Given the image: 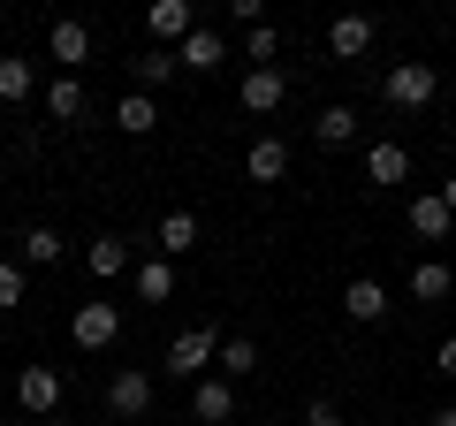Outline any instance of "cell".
Wrapping results in <instances>:
<instances>
[{"label": "cell", "instance_id": "cell-1", "mask_svg": "<svg viewBox=\"0 0 456 426\" xmlns=\"http://www.w3.org/2000/svg\"><path fill=\"white\" fill-rule=\"evenodd\" d=\"M380 99H388L395 115H419V107L441 99V69L434 61H395L388 77H380Z\"/></svg>", "mask_w": 456, "mask_h": 426}, {"label": "cell", "instance_id": "cell-2", "mask_svg": "<svg viewBox=\"0 0 456 426\" xmlns=\"http://www.w3.org/2000/svg\"><path fill=\"white\" fill-rule=\"evenodd\" d=\"M213 358H221V328H183V335H167V381H206Z\"/></svg>", "mask_w": 456, "mask_h": 426}, {"label": "cell", "instance_id": "cell-3", "mask_svg": "<svg viewBox=\"0 0 456 426\" xmlns=\"http://www.w3.org/2000/svg\"><path fill=\"white\" fill-rule=\"evenodd\" d=\"M69 343H77V350H114V343H122V305H107V297L77 305V312H69Z\"/></svg>", "mask_w": 456, "mask_h": 426}, {"label": "cell", "instance_id": "cell-4", "mask_svg": "<svg viewBox=\"0 0 456 426\" xmlns=\"http://www.w3.org/2000/svg\"><path fill=\"white\" fill-rule=\"evenodd\" d=\"M152 411V373L145 365H114L107 373V419H145Z\"/></svg>", "mask_w": 456, "mask_h": 426}, {"label": "cell", "instance_id": "cell-5", "mask_svg": "<svg viewBox=\"0 0 456 426\" xmlns=\"http://www.w3.org/2000/svg\"><path fill=\"white\" fill-rule=\"evenodd\" d=\"M61 396H69V381L53 373V365H23V373H16V404L31 411V419H53Z\"/></svg>", "mask_w": 456, "mask_h": 426}, {"label": "cell", "instance_id": "cell-6", "mask_svg": "<svg viewBox=\"0 0 456 426\" xmlns=\"http://www.w3.org/2000/svg\"><path fill=\"white\" fill-rule=\"evenodd\" d=\"M236 99H244V115H274V107H289V69H244Z\"/></svg>", "mask_w": 456, "mask_h": 426}, {"label": "cell", "instance_id": "cell-7", "mask_svg": "<svg viewBox=\"0 0 456 426\" xmlns=\"http://www.w3.org/2000/svg\"><path fill=\"white\" fill-rule=\"evenodd\" d=\"M145 31H152V46H183V38L198 31V8H191V0H152Z\"/></svg>", "mask_w": 456, "mask_h": 426}, {"label": "cell", "instance_id": "cell-8", "mask_svg": "<svg viewBox=\"0 0 456 426\" xmlns=\"http://www.w3.org/2000/svg\"><path fill=\"white\" fill-rule=\"evenodd\" d=\"M175 61H183V77H213V69L228 61V38L213 31V23H198V31L175 46Z\"/></svg>", "mask_w": 456, "mask_h": 426}, {"label": "cell", "instance_id": "cell-9", "mask_svg": "<svg viewBox=\"0 0 456 426\" xmlns=\"http://www.w3.org/2000/svg\"><path fill=\"white\" fill-rule=\"evenodd\" d=\"M46 53L69 69V77H77V69L92 61V23H84V16H61V23L46 31Z\"/></svg>", "mask_w": 456, "mask_h": 426}, {"label": "cell", "instance_id": "cell-10", "mask_svg": "<svg viewBox=\"0 0 456 426\" xmlns=\"http://www.w3.org/2000/svg\"><path fill=\"white\" fill-rule=\"evenodd\" d=\"M84 266H92L99 282H114V274H137V259H130V236H114V229H99L92 244H84Z\"/></svg>", "mask_w": 456, "mask_h": 426}, {"label": "cell", "instance_id": "cell-11", "mask_svg": "<svg viewBox=\"0 0 456 426\" xmlns=\"http://www.w3.org/2000/svg\"><path fill=\"white\" fill-rule=\"evenodd\" d=\"M191 419L198 426H228L236 419V381H198L191 389Z\"/></svg>", "mask_w": 456, "mask_h": 426}, {"label": "cell", "instance_id": "cell-12", "mask_svg": "<svg viewBox=\"0 0 456 426\" xmlns=\"http://www.w3.org/2000/svg\"><path fill=\"white\" fill-rule=\"evenodd\" d=\"M130 77H137V92H160V84H175L183 77V61H175V46H145V53H130Z\"/></svg>", "mask_w": 456, "mask_h": 426}, {"label": "cell", "instance_id": "cell-13", "mask_svg": "<svg viewBox=\"0 0 456 426\" xmlns=\"http://www.w3.org/2000/svg\"><path fill=\"white\" fill-rule=\"evenodd\" d=\"M327 53H335V61L373 53V16H335V23H327Z\"/></svg>", "mask_w": 456, "mask_h": 426}, {"label": "cell", "instance_id": "cell-14", "mask_svg": "<svg viewBox=\"0 0 456 426\" xmlns=\"http://www.w3.org/2000/svg\"><path fill=\"white\" fill-rule=\"evenodd\" d=\"M114 130H122V137H152V130H160V99L122 92V99H114Z\"/></svg>", "mask_w": 456, "mask_h": 426}, {"label": "cell", "instance_id": "cell-15", "mask_svg": "<svg viewBox=\"0 0 456 426\" xmlns=\"http://www.w3.org/2000/svg\"><path fill=\"white\" fill-rule=\"evenodd\" d=\"M342 312H350L358 328H373V320H388V290H380L373 274H358L350 290H342Z\"/></svg>", "mask_w": 456, "mask_h": 426}, {"label": "cell", "instance_id": "cell-16", "mask_svg": "<svg viewBox=\"0 0 456 426\" xmlns=\"http://www.w3.org/2000/svg\"><path fill=\"white\" fill-rule=\"evenodd\" d=\"M31 92H38V61H31V53H0V99L23 107Z\"/></svg>", "mask_w": 456, "mask_h": 426}, {"label": "cell", "instance_id": "cell-17", "mask_svg": "<svg viewBox=\"0 0 456 426\" xmlns=\"http://www.w3.org/2000/svg\"><path fill=\"white\" fill-rule=\"evenodd\" d=\"M411 236H419V244H441V236H449V206H441V191L411 198Z\"/></svg>", "mask_w": 456, "mask_h": 426}, {"label": "cell", "instance_id": "cell-18", "mask_svg": "<svg viewBox=\"0 0 456 426\" xmlns=\"http://www.w3.org/2000/svg\"><path fill=\"white\" fill-rule=\"evenodd\" d=\"M191 244H198V213L191 206H167L160 213V259H183Z\"/></svg>", "mask_w": 456, "mask_h": 426}, {"label": "cell", "instance_id": "cell-19", "mask_svg": "<svg viewBox=\"0 0 456 426\" xmlns=\"http://www.w3.org/2000/svg\"><path fill=\"white\" fill-rule=\"evenodd\" d=\"M244 176L251 183H281L289 176V145H281V137H259V145L244 152Z\"/></svg>", "mask_w": 456, "mask_h": 426}, {"label": "cell", "instance_id": "cell-20", "mask_svg": "<svg viewBox=\"0 0 456 426\" xmlns=\"http://www.w3.org/2000/svg\"><path fill=\"white\" fill-rule=\"evenodd\" d=\"M130 290L145 297V305H167V297H175V259H137Z\"/></svg>", "mask_w": 456, "mask_h": 426}, {"label": "cell", "instance_id": "cell-21", "mask_svg": "<svg viewBox=\"0 0 456 426\" xmlns=\"http://www.w3.org/2000/svg\"><path fill=\"white\" fill-rule=\"evenodd\" d=\"M365 183H411V152L395 145V137H380V145L365 152Z\"/></svg>", "mask_w": 456, "mask_h": 426}, {"label": "cell", "instance_id": "cell-22", "mask_svg": "<svg viewBox=\"0 0 456 426\" xmlns=\"http://www.w3.org/2000/svg\"><path fill=\"white\" fill-rule=\"evenodd\" d=\"M312 137H320V145H350V137H358V107H320V115H312Z\"/></svg>", "mask_w": 456, "mask_h": 426}, {"label": "cell", "instance_id": "cell-23", "mask_svg": "<svg viewBox=\"0 0 456 426\" xmlns=\"http://www.w3.org/2000/svg\"><path fill=\"white\" fill-rule=\"evenodd\" d=\"M221 381H244V373H259V343H251V335H221Z\"/></svg>", "mask_w": 456, "mask_h": 426}, {"label": "cell", "instance_id": "cell-24", "mask_svg": "<svg viewBox=\"0 0 456 426\" xmlns=\"http://www.w3.org/2000/svg\"><path fill=\"white\" fill-rule=\"evenodd\" d=\"M449 290H456V274H449L441 259H419V266H411V297H419V305H441Z\"/></svg>", "mask_w": 456, "mask_h": 426}, {"label": "cell", "instance_id": "cell-25", "mask_svg": "<svg viewBox=\"0 0 456 426\" xmlns=\"http://www.w3.org/2000/svg\"><path fill=\"white\" fill-rule=\"evenodd\" d=\"M61 229H53V221H38V229H23V266H53V259H61Z\"/></svg>", "mask_w": 456, "mask_h": 426}, {"label": "cell", "instance_id": "cell-26", "mask_svg": "<svg viewBox=\"0 0 456 426\" xmlns=\"http://www.w3.org/2000/svg\"><path fill=\"white\" fill-rule=\"evenodd\" d=\"M244 61L251 69H281V31H274V23H251V31H244Z\"/></svg>", "mask_w": 456, "mask_h": 426}, {"label": "cell", "instance_id": "cell-27", "mask_svg": "<svg viewBox=\"0 0 456 426\" xmlns=\"http://www.w3.org/2000/svg\"><path fill=\"white\" fill-rule=\"evenodd\" d=\"M46 115H53V122H77V115H84V84H77V77H53V84H46Z\"/></svg>", "mask_w": 456, "mask_h": 426}, {"label": "cell", "instance_id": "cell-28", "mask_svg": "<svg viewBox=\"0 0 456 426\" xmlns=\"http://www.w3.org/2000/svg\"><path fill=\"white\" fill-rule=\"evenodd\" d=\"M23 305V259H0V312Z\"/></svg>", "mask_w": 456, "mask_h": 426}, {"label": "cell", "instance_id": "cell-29", "mask_svg": "<svg viewBox=\"0 0 456 426\" xmlns=\"http://www.w3.org/2000/svg\"><path fill=\"white\" fill-rule=\"evenodd\" d=\"M305 426H342V404H335V396H312V404H305Z\"/></svg>", "mask_w": 456, "mask_h": 426}, {"label": "cell", "instance_id": "cell-30", "mask_svg": "<svg viewBox=\"0 0 456 426\" xmlns=\"http://www.w3.org/2000/svg\"><path fill=\"white\" fill-rule=\"evenodd\" d=\"M228 23H244V31H251V23H266V8H259V0H228Z\"/></svg>", "mask_w": 456, "mask_h": 426}, {"label": "cell", "instance_id": "cell-31", "mask_svg": "<svg viewBox=\"0 0 456 426\" xmlns=\"http://www.w3.org/2000/svg\"><path fill=\"white\" fill-rule=\"evenodd\" d=\"M434 373H441V381H449V389H456V335H449V343L434 350Z\"/></svg>", "mask_w": 456, "mask_h": 426}, {"label": "cell", "instance_id": "cell-32", "mask_svg": "<svg viewBox=\"0 0 456 426\" xmlns=\"http://www.w3.org/2000/svg\"><path fill=\"white\" fill-rule=\"evenodd\" d=\"M441 206H449V221H456V176H449V183H441Z\"/></svg>", "mask_w": 456, "mask_h": 426}, {"label": "cell", "instance_id": "cell-33", "mask_svg": "<svg viewBox=\"0 0 456 426\" xmlns=\"http://www.w3.org/2000/svg\"><path fill=\"white\" fill-rule=\"evenodd\" d=\"M434 426H456V404H441V411H434Z\"/></svg>", "mask_w": 456, "mask_h": 426}, {"label": "cell", "instance_id": "cell-34", "mask_svg": "<svg viewBox=\"0 0 456 426\" xmlns=\"http://www.w3.org/2000/svg\"><path fill=\"white\" fill-rule=\"evenodd\" d=\"M0 426H16V419H0Z\"/></svg>", "mask_w": 456, "mask_h": 426}]
</instances>
